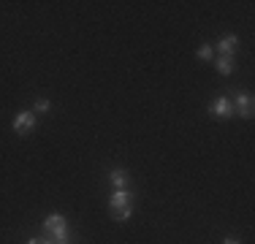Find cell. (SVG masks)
<instances>
[{
	"instance_id": "3957f363",
	"label": "cell",
	"mask_w": 255,
	"mask_h": 244,
	"mask_svg": "<svg viewBox=\"0 0 255 244\" xmlns=\"http://www.w3.org/2000/svg\"><path fill=\"white\" fill-rule=\"evenodd\" d=\"M231 109H234V114H239L242 120H250L253 112H255V101L250 93H236L234 103H231Z\"/></svg>"
},
{
	"instance_id": "7a4b0ae2",
	"label": "cell",
	"mask_w": 255,
	"mask_h": 244,
	"mask_svg": "<svg viewBox=\"0 0 255 244\" xmlns=\"http://www.w3.org/2000/svg\"><path fill=\"white\" fill-rule=\"evenodd\" d=\"M44 231H46V239L54 242V244L68 242V234H71L68 220H65L63 215H49V217H44Z\"/></svg>"
},
{
	"instance_id": "ba28073f",
	"label": "cell",
	"mask_w": 255,
	"mask_h": 244,
	"mask_svg": "<svg viewBox=\"0 0 255 244\" xmlns=\"http://www.w3.org/2000/svg\"><path fill=\"white\" fill-rule=\"evenodd\" d=\"M215 65H217V71H220L223 76H228V73L234 71V57H226V54H217V57H215Z\"/></svg>"
},
{
	"instance_id": "30bf717a",
	"label": "cell",
	"mask_w": 255,
	"mask_h": 244,
	"mask_svg": "<svg viewBox=\"0 0 255 244\" xmlns=\"http://www.w3.org/2000/svg\"><path fill=\"white\" fill-rule=\"evenodd\" d=\"M49 101H46V98H38V101H35V112L33 114H46V112H49Z\"/></svg>"
},
{
	"instance_id": "8992f818",
	"label": "cell",
	"mask_w": 255,
	"mask_h": 244,
	"mask_svg": "<svg viewBox=\"0 0 255 244\" xmlns=\"http://www.w3.org/2000/svg\"><path fill=\"white\" fill-rule=\"evenodd\" d=\"M109 182H112L114 190H130V176L125 168H112L109 171Z\"/></svg>"
},
{
	"instance_id": "7c38bea8",
	"label": "cell",
	"mask_w": 255,
	"mask_h": 244,
	"mask_svg": "<svg viewBox=\"0 0 255 244\" xmlns=\"http://www.w3.org/2000/svg\"><path fill=\"white\" fill-rule=\"evenodd\" d=\"M223 244H239V239H234V236H226V239H223Z\"/></svg>"
},
{
	"instance_id": "6da1fadb",
	"label": "cell",
	"mask_w": 255,
	"mask_h": 244,
	"mask_svg": "<svg viewBox=\"0 0 255 244\" xmlns=\"http://www.w3.org/2000/svg\"><path fill=\"white\" fill-rule=\"evenodd\" d=\"M109 209H112V217L117 223H123L133 215V193L130 190H114L109 195Z\"/></svg>"
},
{
	"instance_id": "4fadbf2b",
	"label": "cell",
	"mask_w": 255,
	"mask_h": 244,
	"mask_svg": "<svg viewBox=\"0 0 255 244\" xmlns=\"http://www.w3.org/2000/svg\"><path fill=\"white\" fill-rule=\"evenodd\" d=\"M60 244H68V242H60Z\"/></svg>"
},
{
	"instance_id": "8fae6325",
	"label": "cell",
	"mask_w": 255,
	"mask_h": 244,
	"mask_svg": "<svg viewBox=\"0 0 255 244\" xmlns=\"http://www.w3.org/2000/svg\"><path fill=\"white\" fill-rule=\"evenodd\" d=\"M27 244H54V242H49V239H30Z\"/></svg>"
},
{
	"instance_id": "52a82bcc",
	"label": "cell",
	"mask_w": 255,
	"mask_h": 244,
	"mask_svg": "<svg viewBox=\"0 0 255 244\" xmlns=\"http://www.w3.org/2000/svg\"><path fill=\"white\" fill-rule=\"evenodd\" d=\"M236 49H239V35H226L217 41V52L226 57H236Z\"/></svg>"
},
{
	"instance_id": "277c9868",
	"label": "cell",
	"mask_w": 255,
	"mask_h": 244,
	"mask_svg": "<svg viewBox=\"0 0 255 244\" xmlns=\"http://www.w3.org/2000/svg\"><path fill=\"white\" fill-rule=\"evenodd\" d=\"M35 130V114L33 112H19L14 117V133L16 136H30Z\"/></svg>"
},
{
	"instance_id": "5b68a950",
	"label": "cell",
	"mask_w": 255,
	"mask_h": 244,
	"mask_svg": "<svg viewBox=\"0 0 255 244\" xmlns=\"http://www.w3.org/2000/svg\"><path fill=\"white\" fill-rule=\"evenodd\" d=\"M209 114H212L215 120H228V117H234L231 101H228V98H215V101L209 103Z\"/></svg>"
},
{
	"instance_id": "9c48e42d",
	"label": "cell",
	"mask_w": 255,
	"mask_h": 244,
	"mask_svg": "<svg viewBox=\"0 0 255 244\" xmlns=\"http://www.w3.org/2000/svg\"><path fill=\"white\" fill-rule=\"evenodd\" d=\"M196 54L201 60H206V63H212V60H215V46H212V44H201L196 49Z\"/></svg>"
}]
</instances>
